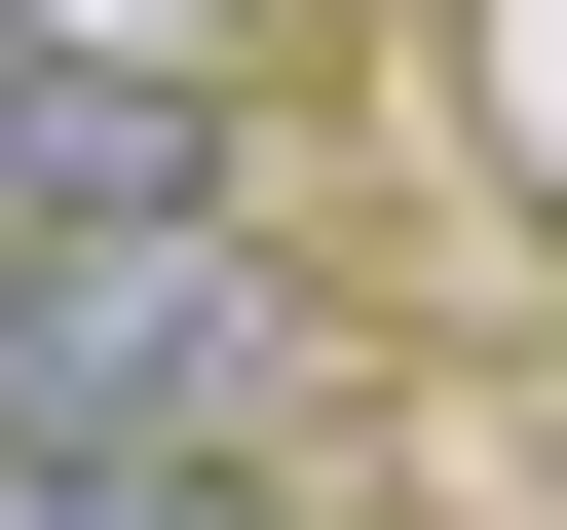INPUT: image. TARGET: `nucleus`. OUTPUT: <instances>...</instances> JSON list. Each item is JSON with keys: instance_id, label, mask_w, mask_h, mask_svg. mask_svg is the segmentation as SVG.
Returning <instances> with one entry per match:
<instances>
[{"instance_id": "obj_2", "label": "nucleus", "mask_w": 567, "mask_h": 530, "mask_svg": "<svg viewBox=\"0 0 567 530\" xmlns=\"http://www.w3.org/2000/svg\"><path fill=\"white\" fill-rule=\"evenodd\" d=\"M227 530H303V492H227Z\"/></svg>"}, {"instance_id": "obj_1", "label": "nucleus", "mask_w": 567, "mask_h": 530, "mask_svg": "<svg viewBox=\"0 0 567 530\" xmlns=\"http://www.w3.org/2000/svg\"><path fill=\"white\" fill-rule=\"evenodd\" d=\"M341 379V304L265 265V190H0V455H265Z\"/></svg>"}]
</instances>
